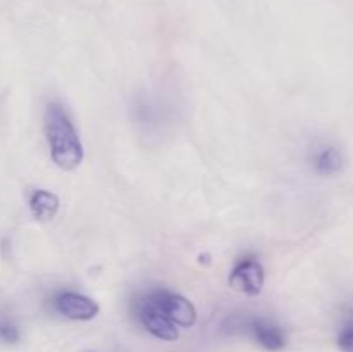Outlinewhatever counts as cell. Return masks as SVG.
I'll use <instances>...</instances> for the list:
<instances>
[{"label": "cell", "instance_id": "10", "mask_svg": "<svg viewBox=\"0 0 353 352\" xmlns=\"http://www.w3.org/2000/svg\"><path fill=\"white\" fill-rule=\"evenodd\" d=\"M338 347L341 352H353V321L345 324L338 333Z\"/></svg>", "mask_w": 353, "mask_h": 352}, {"label": "cell", "instance_id": "4", "mask_svg": "<svg viewBox=\"0 0 353 352\" xmlns=\"http://www.w3.org/2000/svg\"><path fill=\"white\" fill-rule=\"evenodd\" d=\"M52 306L55 313L74 321H88L99 314V304L95 300L71 290L59 292L52 300Z\"/></svg>", "mask_w": 353, "mask_h": 352}, {"label": "cell", "instance_id": "2", "mask_svg": "<svg viewBox=\"0 0 353 352\" xmlns=\"http://www.w3.org/2000/svg\"><path fill=\"white\" fill-rule=\"evenodd\" d=\"M147 293L176 326L190 328L196 323V309L186 297L165 289H154Z\"/></svg>", "mask_w": 353, "mask_h": 352}, {"label": "cell", "instance_id": "7", "mask_svg": "<svg viewBox=\"0 0 353 352\" xmlns=\"http://www.w3.org/2000/svg\"><path fill=\"white\" fill-rule=\"evenodd\" d=\"M312 166L319 175L334 176L343 171L345 157L343 152L334 145H323L312 155Z\"/></svg>", "mask_w": 353, "mask_h": 352}, {"label": "cell", "instance_id": "11", "mask_svg": "<svg viewBox=\"0 0 353 352\" xmlns=\"http://www.w3.org/2000/svg\"><path fill=\"white\" fill-rule=\"evenodd\" d=\"M83 352H97V351H83Z\"/></svg>", "mask_w": 353, "mask_h": 352}, {"label": "cell", "instance_id": "5", "mask_svg": "<svg viewBox=\"0 0 353 352\" xmlns=\"http://www.w3.org/2000/svg\"><path fill=\"white\" fill-rule=\"evenodd\" d=\"M264 268L257 257H243L234 264L230 275V285L234 290L247 293V295H259L264 286Z\"/></svg>", "mask_w": 353, "mask_h": 352}, {"label": "cell", "instance_id": "9", "mask_svg": "<svg viewBox=\"0 0 353 352\" xmlns=\"http://www.w3.org/2000/svg\"><path fill=\"white\" fill-rule=\"evenodd\" d=\"M0 340L6 344H16L19 340V328L9 317H0Z\"/></svg>", "mask_w": 353, "mask_h": 352}, {"label": "cell", "instance_id": "1", "mask_svg": "<svg viewBox=\"0 0 353 352\" xmlns=\"http://www.w3.org/2000/svg\"><path fill=\"white\" fill-rule=\"evenodd\" d=\"M45 137L50 147V157L65 171H72L83 161V144L74 123L61 102H48L45 109Z\"/></svg>", "mask_w": 353, "mask_h": 352}, {"label": "cell", "instance_id": "6", "mask_svg": "<svg viewBox=\"0 0 353 352\" xmlns=\"http://www.w3.org/2000/svg\"><path fill=\"white\" fill-rule=\"evenodd\" d=\"M250 331L254 335L255 340L268 351H281L286 347L288 340H286V333L278 323L265 317H259V320H252Z\"/></svg>", "mask_w": 353, "mask_h": 352}, {"label": "cell", "instance_id": "8", "mask_svg": "<svg viewBox=\"0 0 353 352\" xmlns=\"http://www.w3.org/2000/svg\"><path fill=\"white\" fill-rule=\"evenodd\" d=\"M61 207V200L55 193L48 192V190H33L30 193V211L37 219L48 221L55 217Z\"/></svg>", "mask_w": 353, "mask_h": 352}, {"label": "cell", "instance_id": "3", "mask_svg": "<svg viewBox=\"0 0 353 352\" xmlns=\"http://www.w3.org/2000/svg\"><path fill=\"white\" fill-rule=\"evenodd\" d=\"M137 313L141 324L145 326V330L154 335V337L168 342H172L178 338V328H176V324L155 306L154 300L148 297V293H145L141 299H138Z\"/></svg>", "mask_w": 353, "mask_h": 352}]
</instances>
